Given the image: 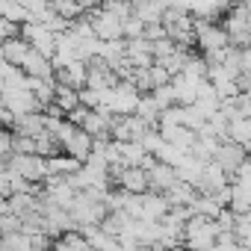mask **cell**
I'll return each instance as SVG.
<instances>
[{"instance_id":"f546056e","label":"cell","mask_w":251,"mask_h":251,"mask_svg":"<svg viewBox=\"0 0 251 251\" xmlns=\"http://www.w3.org/2000/svg\"><path fill=\"white\" fill-rule=\"evenodd\" d=\"M133 15H136L142 24H160V15H163V12L142 0V3H133Z\"/></svg>"},{"instance_id":"ffe728a7","label":"cell","mask_w":251,"mask_h":251,"mask_svg":"<svg viewBox=\"0 0 251 251\" xmlns=\"http://www.w3.org/2000/svg\"><path fill=\"white\" fill-rule=\"evenodd\" d=\"M189 210H192V216H204V219H216L222 207L216 204V198H213L210 192H195V198H192V204H189Z\"/></svg>"},{"instance_id":"ac0fdd59","label":"cell","mask_w":251,"mask_h":251,"mask_svg":"<svg viewBox=\"0 0 251 251\" xmlns=\"http://www.w3.org/2000/svg\"><path fill=\"white\" fill-rule=\"evenodd\" d=\"M227 142L248 151V145H251V118H230L227 121Z\"/></svg>"},{"instance_id":"e575fe53","label":"cell","mask_w":251,"mask_h":251,"mask_svg":"<svg viewBox=\"0 0 251 251\" xmlns=\"http://www.w3.org/2000/svg\"><path fill=\"white\" fill-rule=\"evenodd\" d=\"M9 142H12V136H9V133H3V130H0V160H3V157H9V154H12V145H9Z\"/></svg>"},{"instance_id":"d590c367","label":"cell","mask_w":251,"mask_h":251,"mask_svg":"<svg viewBox=\"0 0 251 251\" xmlns=\"http://www.w3.org/2000/svg\"><path fill=\"white\" fill-rule=\"evenodd\" d=\"M145 3H151V6H154V9H160V12L172 9V0H145Z\"/></svg>"},{"instance_id":"7c38bea8","label":"cell","mask_w":251,"mask_h":251,"mask_svg":"<svg viewBox=\"0 0 251 251\" xmlns=\"http://www.w3.org/2000/svg\"><path fill=\"white\" fill-rule=\"evenodd\" d=\"M53 83H62V86H71V89H83L86 86V62L74 59L62 68H53Z\"/></svg>"},{"instance_id":"2e32d148","label":"cell","mask_w":251,"mask_h":251,"mask_svg":"<svg viewBox=\"0 0 251 251\" xmlns=\"http://www.w3.org/2000/svg\"><path fill=\"white\" fill-rule=\"evenodd\" d=\"M227 183H230L227 210L230 213H248V204H251V180H227Z\"/></svg>"},{"instance_id":"6da1fadb","label":"cell","mask_w":251,"mask_h":251,"mask_svg":"<svg viewBox=\"0 0 251 251\" xmlns=\"http://www.w3.org/2000/svg\"><path fill=\"white\" fill-rule=\"evenodd\" d=\"M219 225L216 219H204V216H189L183 225V248L186 251H213L216 236H219Z\"/></svg>"},{"instance_id":"8fae6325","label":"cell","mask_w":251,"mask_h":251,"mask_svg":"<svg viewBox=\"0 0 251 251\" xmlns=\"http://www.w3.org/2000/svg\"><path fill=\"white\" fill-rule=\"evenodd\" d=\"M245 160V148H239V145H233V142H219V148H216V154H213V163L216 166H222L225 172H227V177L233 175V169L239 166Z\"/></svg>"},{"instance_id":"3957f363","label":"cell","mask_w":251,"mask_h":251,"mask_svg":"<svg viewBox=\"0 0 251 251\" xmlns=\"http://www.w3.org/2000/svg\"><path fill=\"white\" fill-rule=\"evenodd\" d=\"M222 30L227 33V42L233 48H248V9H245V3H236L227 9Z\"/></svg>"},{"instance_id":"74e56055","label":"cell","mask_w":251,"mask_h":251,"mask_svg":"<svg viewBox=\"0 0 251 251\" xmlns=\"http://www.w3.org/2000/svg\"><path fill=\"white\" fill-rule=\"evenodd\" d=\"M48 251H53V248H48Z\"/></svg>"},{"instance_id":"7402d4cb","label":"cell","mask_w":251,"mask_h":251,"mask_svg":"<svg viewBox=\"0 0 251 251\" xmlns=\"http://www.w3.org/2000/svg\"><path fill=\"white\" fill-rule=\"evenodd\" d=\"M142 124H148V127H157V118H160V106L154 103L151 95H139V103H136V112H133Z\"/></svg>"},{"instance_id":"5b68a950","label":"cell","mask_w":251,"mask_h":251,"mask_svg":"<svg viewBox=\"0 0 251 251\" xmlns=\"http://www.w3.org/2000/svg\"><path fill=\"white\" fill-rule=\"evenodd\" d=\"M86 18H89L92 36H95L98 42H115V39H121V21H118L115 15H109L103 6L89 9V12H86Z\"/></svg>"},{"instance_id":"83f0119b","label":"cell","mask_w":251,"mask_h":251,"mask_svg":"<svg viewBox=\"0 0 251 251\" xmlns=\"http://www.w3.org/2000/svg\"><path fill=\"white\" fill-rule=\"evenodd\" d=\"M148 95L154 98V103H157L160 109H166V106H172V103H175V89H172V83H163V86H154V89H151Z\"/></svg>"},{"instance_id":"d4e9b609","label":"cell","mask_w":251,"mask_h":251,"mask_svg":"<svg viewBox=\"0 0 251 251\" xmlns=\"http://www.w3.org/2000/svg\"><path fill=\"white\" fill-rule=\"evenodd\" d=\"M115 148H118V160H121L124 169H127V166H139L142 157H145L139 142H115Z\"/></svg>"},{"instance_id":"9a60e30c","label":"cell","mask_w":251,"mask_h":251,"mask_svg":"<svg viewBox=\"0 0 251 251\" xmlns=\"http://www.w3.org/2000/svg\"><path fill=\"white\" fill-rule=\"evenodd\" d=\"M145 175H148V192H166V189L177 180L175 169L166 166V163H154Z\"/></svg>"},{"instance_id":"52a82bcc","label":"cell","mask_w":251,"mask_h":251,"mask_svg":"<svg viewBox=\"0 0 251 251\" xmlns=\"http://www.w3.org/2000/svg\"><path fill=\"white\" fill-rule=\"evenodd\" d=\"M0 103L12 115H27V112H42L39 100L33 98L30 89H0Z\"/></svg>"},{"instance_id":"cb8c5ba5","label":"cell","mask_w":251,"mask_h":251,"mask_svg":"<svg viewBox=\"0 0 251 251\" xmlns=\"http://www.w3.org/2000/svg\"><path fill=\"white\" fill-rule=\"evenodd\" d=\"M6 204H9V213L21 219L24 213H30V210H36V204H39V198H36V195H30V192H12V195H6Z\"/></svg>"},{"instance_id":"9c48e42d","label":"cell","mask_w":251,"mask_h":251,"mask_svg":"<svg viewBox=\"0 0 251 251\" xmlns=\"http://www.w3.org/2000/svg\"><path fill=\"white\" fill-rule=\"evenodd\" d=\"M112 180L118 183V189L130 192V195H142V192H148V175H145V169H139V166L121 169Z\"/></svg>"},{"instance_id":"44dd1931","label":"cell","mask_w":251,"mask_h":251,"mask_svg":"<svg viewBox=\"0 0 251 251\" xmlns=\"http://www.w3.org/2000/svg\"><path fill=\"white\" fill-rule=\"evenodd\" d=\"M50 103H53L62 115H65V112H71L74 106H80V100H77V89L56 83V89H53V100H50Z\"/></svg>"},{"instance_id":"603a6c76","label":"cell","mask_w":251,"mask_h":251,"mask_svg":"<svg viewBox=\"0 0 251 251\" xmlns=\"http://www.w3.org/2000/svg\"><path fill=\"white\" fill-rule=\"evenodd\" d=\"M45 166H48V175H74L80 169V160L74 157H62V154H53V157H45Z\"/></svg>"},{"instance_id":"5bb4252c","label":"cell","mask_w":251,"mask_h":251,"mask_svg":"<svg viewBox=\"0 0 251 251\" xmlns=\"http://www.w3.org/2000/svg\"><path fill=\"white\" fill-rule=\"evenodd\" d=\"M21 71L27 74V77H45V80H53V65H50V59L48 56H42L39 50H27V56H24V62H21Z\"/></svg>"},{"instance_id":"7a4b0ae2","label":"cell","mask_w":251,"mask_h":251,"mask_svg":"<svg viewBox=\"0 0 251 251\" xmlns=\"http://www.w3.org/2000/svg\"><path fill=\"white\" fill-rule=\"evenodd\" d=\"M65 213H68V219L74 222V230H80L83 225H98V222L106 216V207H103V201H95V198H89L86 192H74V198L68 201Z\"/></svg>"},{"instance_id":"484cf974","label":"cell","mask_w":251,"mask_h":251,"mask_svg":"<svg viewBox=\"0 0 251 251\" xmlns=\"http://www.w3.org/2000/svg\"><path fill=\"white\" fill-rule=\"evenodd\" d=\"M33 151H36L39 157H53V154H59V142H56L48 130H42V133L33 136Z\"/></svg>"},{"instance_id":"8d00e7d4","label":"cell","mask_w":251,"mask_h":251,"mask_svg":"<svg viewBox=\"0 0 251 251\" xmlns=\"http://www.w3.org/2000/svg\"><path fill=\"white\" fill-rule=\"evenodd\" d=\"M210 6H213L216 12H222V9H230V6H233V0H210Z\"/></svg>"},{"instance_id":"e0dca14e","label":"cell","mask_w":251,"mask_h":251,"mask_svg":"<svg viewBox=\"0 0 251 251\" xmlns=\"http://www.w3.org/2000/svg\"><path fill=\"white\" fill-rule=\"evenodd\" d=\"M12 127H15V136H36V133H42L45 130V118H42V112H27V115H15V121H12Z\"/></svg>"},{"instance_id":"4fadbf2b","label":"cell","mask_w":251,"mask_h":251,"mask_svg":"<svg viewBox=\"0 0 251 251\" xmlns=\"http://www.w3.org/2000/svg\"><path fill=\"white\" fill-rule=\"evenodd\" d=\"M227 180H230V177H227V172L210 160V163H204V166H201V177H198V183H195V192H213V189L225 186Z\"/></svg>"},{"instance_id":"d6986e66","label":"cell","mask_w":251,"mask_h":251,"mask_svg":"<svg viewBox=\"0 0 251 251\" xmlns=\"http://www.w3.org/2000/svg\"><path fill=\"white\" fill-rule=\"evenodd\" d=\"M163 195H166V201H169L172 207H189L192 198H195V189H192L189 183H183V180H175Z\"/></svg>"},{"instance_id":"1f68e13d","label":"cell","mask_w":251,"mask_h":251,"mask_svg":"<svg viewBox=\"0 0 251 251\" xmlns=\"http://www.w3.org/2000/svg\"><path fill=\"white\" fill-rule=\"evenodd\" d=\"M145 71H148V80H151V89H154V86H163V83H169V80H172V74H169V71H166V68H163L160 62H154V65H148Z\"/></svg>"},{"instance_id":"4316f807","label":"cell","mask_w":251,"mask_h":251,"mask_svg":"<svg viewBox=\"0 0 251 251\" xmlns=\"http://www.w3.org/2000/svg\"><path fill=\"white\" fill-rule=\"evenodd\" d=\"M136 142H139V145H142V151H145V154H151V157L163 148V136H160V130H157V127H148Z\"/></svg>"},{"instance_id":"ba28073f","label":"cell","mask_w":251,"mask_h":251,"mask_svg":"<svg viewBox=\"0 0 251 251\" xmlns=\"http://www.w3.org/2000/svg\"><path fill=\"white\" fill-rule=\"evenodd\" d=\"M21 39L33 48V50H39L42 56H53V33L45 27V24H39V21H27V24H21Z\"/></svg>"},{"instance_id":"8992f818","label":"cell","mask_w":251,"mask_h":251,"mask_svg":"<svg viewBox=\"0 0 251 251\" xmlns=\"http://www.w3.org/2000/svg\"><path fill=\"white\" fill-rule=\"evenodd\" d=\"M6 169L15 172V175H21L30 183H42L48 177L45 157H39V154H9V166Z\"/></svg>"},{"instance_id":"836d02e7","label":"cell","mask_w":251,"mask_h":251,"mask_svg":"<svg viewBox=\"0 0 251 251\" xmlns=\"http://www.w3.org/2000/svg\"><path fill=\"white\" fill-rule=\"evenodd\" d=\"M6 195H9V169L0 166V198H6Z\"/></svg>"},{"instance_id":"d6a6232c","label":"cell","mask_w":251,"mask_h":251,"mask_svg":"<svg viewBox=\"0 0 251 251\" xmlns=\"http://www.w3.org/2000/svg\"><path fill=\"white\" fill-rule=\"evenodd\" d=\"M12 36H18V24H9L6 18H0V42L12 39Z\"/></svg>"},{"instance_id":"4dcf8cb0","label":"cell","mask_w":251,"mask_h":251,"mask_svg":"<svg viewBox=\"0 0 251 251\" xmlns=\"http://www.w3.org/2000/svg\"><path fill=\"white\" fill-rule=\"evenodd\" d=\"M142 30H145V24H142L136 15H130V18H124V21H121V39H124V42L139 39V36H142Z\"/></svg>"},{"instance_id":"277c9868","label":"cell","mask_w":251,"mask_h":251,"mask_svg":"<svg viewBox=\"0 0 251 251\" xmlns=\"http://www.w3.org/2000/svg\"><path fill=\"white\" fill-rule=\"evenodd\" d=\"M192 36H195V45L201 48V53H207V50H222V48L230 45V42H227V33L222 30V24H213V21H204V18L192 21Z\"/></svg>"},{"instance_id":"f1b7e54d","label":"cell","mask_w":251,"mask_h":251,"mask_svg":"<svg viewBox=\"0 0 251 251\" xmlns=\"http://www.w3.org/2000/svg\"><path fill=\"white\" fill-rule=\"evenodd\" d=\"M183 154H186V151H180V148H175V145L163 142V148H160L154 157H157V163H166V166H172V169H175V166L183 160Z\"/></svg>"},{"instance_id":"30bf717a","label":"cell","mask_w":251,"mask_h":251,"mask_svg":"<svg viewBox=\"0 0 251 251\" xmlns=\"http://www.w3.org/2000/svg\"><path fill=\"white\" fill-rule=\"evenodd\" d=\"M139 207H142V216L139 219H148V222H160L172 210V204L166 201L163 192H142L139 195Z\"/></svg>"}]
</instances>
